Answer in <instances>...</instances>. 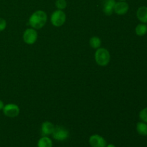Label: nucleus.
Returning a JSON list of instances; mask_svg holds the SVG:
<instances>
[{
    "mask_svg": "<svg viewBox=\"0 0 147 147\" xmlns=\"http://www.w3.org/2000/svg\"><path fill=\"white\" fill-rule=\"evenodd\" d=\"M50 21H51L53 25L55 27H61L66 21L65 13L63 10H55L52 14L51 17H50Z\"/></svg>",
    "mask_w": 147,
    "mask_h": 147,
    "instance_id": "7ed1b4c3",
    "label": "nucleus"
},
{
    "mask_svg": "<svg viewBox=\"0 0 147 147\" xmlns=\"http://www.w3.org/2000/svg\"><path fill=\"white\" fill-rule=\"evenodd\" d=\"M37 147H53V142L48 136H42L37 142Z\"/></svg>",
    "mask_w": 147,
    "mask_h": 147,
    "instance_id": "ddd939ff",
    "label": "nucleus"
},
{
    "mask_svg": "<svg viewBox=\"0 0 147 147\" xmlns=\"http://www.w3.org/2000/svg\"><path fill=\"white\" fill-rule=\"evenodd\" d=\"M135 32L138 36H144L147 33V24L144 23L138 24L135 29Z\"/></svg>",
    "mask_w": 147,
    "mask_h": 147,
    "instance_id": "4468645a",
    "label": "nucleus"
},
{
    "mask_svg": "<svg viewBox=\"0 0 147 147\" xmlns=\"http://www.w3.org/2000/svg\"><path fill=\"white\" fill-rule=\"evenodd\" d=\"M136 131L142 136H147V123L145 122H138L136 124Z\"/></svg>",
    "mask_w": 147,
    "mask_h": 147,
    "instance_id": "f8f14e48",
    "label": "nucleus"
},
{
    "mask_svg": "<svg viewBox=\"0 0 147 147\" xmlns=\"http://www.w3.org/2000/svg\"><path fill=\"white\" fill-rule=\"evenodd\" d=\"M115 4H116L115 0H104L103 4V11L105 14L110 16L113 14Z\"/></svg>",
    "mask_w": 147,
    "mask_h": 147,
    "instance_id": "9d476101",
    "label": "nucleus"
},
{
    "mask_svg": "<svg viewBox=\"0 0 147 147\" xmlns=\"http://www.w3.org/2000/svg\"><path fill=\"white\" fill-rule=\"evenodd\" d=\"M106 147H116V146H115L114 144H109L106 145Z\"/></svg>",
    "mask_w": 147,
    "mask_h": 147,
    "instance_id": "aec40b11",
    "label": "nucleus"
},
{
    "mask_svg": "<svg viewBox=\"0 0 147 147\" xmlns=\"http://www.w3.org/2000/svg\"><path fill=\"white\" fill-rule=\"evenodd\" d=\"M129 9V6L126 1H120L116 2L114 6V10L116 14L118 15H124L128 12Z\"/></svg>",
    "mask_w": 147,
    "mask_h": 147,
    "instance_id": "6e6552de",
    "label": "nucleus"
},
{
    "mask_svg": "<svg viewBox=\"0 0 147 147\" xmlns=\"http://www.w3.org/2000/svg\"><path fill=\"white\" fill-rule=\"evenodd\" d=\"M38 37L37 31L33 28H29L23 34V40L27 45H33L36 42Z\"/></svg>",
    "mask_w": 147,
    "mask_h": 147,
    "instance_id": "39448f33",
    "label": "nucleus"
},
{
    "mask_svg": "<svg viewBox=\"0 0 147 147\" xmlns=\"http://www.w3.org/2000/svg\"><path fill=\"white\" fill-rule=\"evenodd\" d=\"M111 55L106 48H98L95 53V60L100 66H106L110 62Z\"/></svg>",
    "mask_w": 147,
    "mask_h": 147,
    "instance_id": "f03ea898",
    "label": "nucleus"
},
{
    "mask_svg": "<svg viewBox=\"0 0 147 147\" xmlns=\"http://www.w3.org/2000/svg\"><path fill=\"white\" fill-rule=\"evenodd\" d=\"M139 119L141 121L143 122L147 123V107L144 108L142 109L140 112H139Z\"/></svg>",
    "mask_w": 147,
    "mask_h": 147,
    "instance_id": "f3484780",
    "label": "nucleus"
},
{
    "mask_svg": "<svg viewBox=\"0 0 147 147\" xmlns=\"http://www.w3.org/2000/svg\"><path fill=\"white\" fill-rule=\"evenodd\" d=\"M119 1H126V0H119Z\"/></svg>",
    "mask_w": 147,
    "mask_h": 147,
    "instance_id": "412c9836",
    "label": "nucleus"
},
{
    "mask_svg": "<svg viewBox=\"0 0 147 147\" xmlns=\"http://www.w3.org/2000/svg\"><path fill=\"white\" fill-rule=\"evenodd\" d=\"M7 27V22L4 19L0 17V32L4 31Z\"/></svg>",
    "mask_w": 147,
    "mask_h": 147,
    "instance_id": "a211bd4d",
    "label": "nucleus"
},
{
    "mask_svg": "<svg viewBox=\"0 0 147 147\" xmlns=\"http://www.w3.org/2000/svg\"><path fill=\"white\" fill-rule=\"evenodd\" d=\"M2 111L4 115L9 118L16 117L20 113V108L17 105L14 104V103H9V104L4 105Z\"/></svg>",
    "mask_w": 147,
    "mask_h": 147,
    "instance_id": "423d86ee",
    "label": "nucleus"
},
{
    "mask_svg": "<svg viewBox=\"0 0 147 147\" xmlns=\"http://www.w3.org/2000/svg\"><path fill=\"white\" fill-rule=\"evenodd\" d=\"M52 135L55 140L63 142L69 137V131L63 126H55V129Z\"/></svg>",
    "mask_w": 147,
    "mask_h": 147,
    "instance_id": "20e7f679",
    "label": "nucleus"
},
{
    "mask_svg": "<svg viewBox=\"0 0 147 147\" xmlns=\"http://www.w3.org/2000/svg\"><path fill=\"white\" fill-rule=\"evenodd\" d=\"M47 20V14L42 10H37L30 16L29 19V24L33 29L39 30L45 25Z\"/></svg>",
    "mask_w": 147,
    "mask_h": 147,
    "instance_id": "f257e3e1",
    "label": "nucleus"
},
{
    "mask_svg": "<svg viewBox=\"0 0 147 147\" xmlns=\"http://www.w3.org/2000/svg\"><path fill=\"white\" fill-rule=\"evenodd\" d=\"M89 144L91 147H106L107 142L103 136L98 134H93L89 138Z\"/></svg>",
    "mask_w": 147,
    "mask_h": 147,
    "instance_id": "0eeeda50",
    "label": "nucleus"
},
{
    "mask_svg": "<svg viewBox=\"0 0 147 147\" xmlns=\"http://www.w3.org/2000/svg\"><path fill=\"white\" fill-rule=\"evenodd\" d=\"M67 1L66 0H57L55 1V7L57 9L63 10L67 7Z\"/></svg>",
    "mask_w": 147,
    "mask_h": 147,
    "instance_id": "dca6fc26",
    "label": "nucleus"
},
{
    "mask_svg": "<svg viewBox=\"0 0 147 147\" xmlns=\"http://www.w3.org/2000/svg\"><path fill=\"white\" fill-rule=\"evenodd\" d=\"M4 102H3L1 100H0V111L3 110V108H4Z\"/></svg>",
    "mask_w": 147,
    "mask_h": 147,
    "instance_id": "6ab92c4d",
    "label": "nucleus"
},
{
    "mask_svg": "<svg viewBox=\"0 0 147 147\" xmlns=\"http://www.w3.org/2000/svg\"><path fill=\"white\" fill-rule=\"evenodd\" d=\"M89 43H90V47H93V49H98L101 45V40L98 37L95 36L90 39Z\"/></svg>",
    "mask_w": 147,
    "mask_h": 147,
    "instance_id": "2eb2a0df",
    "label": "nucleus"
},
{
    "mask_svg": "<svg viewBox=\"0 0 147 147\" xmlns=\"http://www.w3.org/2000/svg\"><path fill=\"white\" fill-rule=\"evenodd\" d=\"M136 17L142 23L147 24V7L142 6L136 11Z\"/></svg>",
    "mask_w": 147,
    "mask_h": 147,
    "instance_id": "9b49d317",
    "label": "nucleus"
},
{
    "mask_svg": "<svg viewBox=\"0 0 147 147\" xmlns=\"http://www.w3.org/2000/svg\"><path fill=\"white\" fill-rule=\"evenodd\" d=\"M55 126L50 121L43 122L41 126V134L42 136H48L53 134Z\"/></svg>",
    "mask_w": 147,
    "mask_h": 147,
    "instance_id": "1a4fd4ad",
    "label": "nucleus"
}]
</instances>
